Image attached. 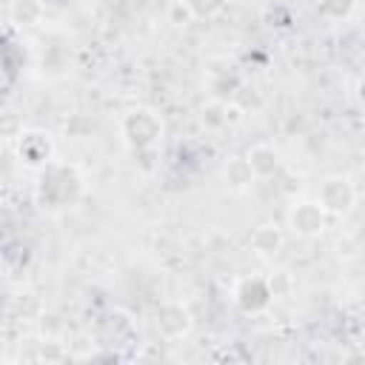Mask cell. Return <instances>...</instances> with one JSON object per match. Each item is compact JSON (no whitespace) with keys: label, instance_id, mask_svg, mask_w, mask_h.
Masks as SVG:
<instances>
[{"label":"cell","instance_id":"cell-1","mask_svg":"<svg viewBox=\"0 0 365 365\" xmlns=\"http://www.w3.org/2000/svg\"><path fill=\"white\" fill-rule=\"evenodd\" d=\"M123 131H125V137H128V143L131 145H137V148H148V145H154V140L160 137V131H163V125H160V120L151 114V111H131L125 120H123Z\"/></svg>","mask_w":365,"mask_h":365},{"label":"cell","instance_id":"cell-2","mask_svg":"<svg viewBox=\"0 0 365 365\" xmlns=\"http://www.w3.org/2000/svg\"><path fill=\"white\" fill-rule=\"evenodd\" d=\"M288 225L302 237H314L325 228V208L317 205V202H299V205L291 208Z\"/></svg>","mask_w":365,"mask_h":365},{"label":"cell","instance_id":"cell-3","mask_svg":"<svg viewBox=\"0 0 365 365\" xmlns=\"http://www.w3.org/2000/svg\"><path fill=\"white\" fill-rule=\"evenodd\" d=\"M319 205L325 211H348L354 205V188L345 177H331L322 182L319 191Z\"/></svg>","mask_w":365,"mask_h":365},{"label":"cell","instance_id":"cell-4","mask_svg":"<svg viewBox=\"0 0 365 365\" xmlns=\"http://www.w3.org/2000/svg\"><path fill=\"white\" fill-rule=\"evenodd\" d=\"M271 285L259 277H251V279H242V285L237 288V302L245 308V311H259L271 302Z\"/></svg>","mask_w":365,"mask_h":365},{"label":"cell","instance_id":"cell-5","mask_svg":"<svg viewBox=\"0 0 365 365\" xmlns=\"http://www.w3.org/2000/svg\"><path fill=\"white\" fill-rule=\"evenodd\" d=\"M157 328H160L165 336L177 339V336H182V334H188L191 317H188V311H185L182 305H165V308L157 314Z\"/></svg>","mask_w":365,"mask_h":365},{"label":"cell","instance_id":"cell-6","mask_svg":"<svg viewBox=\"0 0 365 365\" xmlns=\"http://www.w3.org/2000/svg\"><path fill=\"white\" fill-rule=\"evenodd\" d=\"M245 163L251 165L254 177H268L277 171V151L271 145H254L245 157Z\"/></svg>","mask_w":365,"mask_h":365},{"label":"cell","instance_id":"cell-7","mask_svg":"<svg viewBox=\"0 0 365 365\" xmlns=\"http://www.w3.org/2000/svg\"><path fill=\"white\" fill-rule=\"evenodd\" d=\"M20 157L31 165H40L48 160V140L43 134H26L20 140Z\"/></svg>","mask_w":365,"mask_h":365},{"label":"cell","instance_id":"cell-8","mask_svg":"<svg viewBox=\"0 0 365 365\" xmlns=\"http://www.w3.org/2000/svg\"><path fill=\"white\" fill-rule=\"evenodd\" d=\"M43 17L40 0H11V20L17 26H34Z\"/></svg>","mask_w":365,"mask_h":365},{"label":"cell","instance_id":"cell-9","mask_svg":"<svg viewBox=\"0 0 365 365\" xmlns=\"http://www.w3.org/2000/svg\"><path fill=\"white\" fill-rule=\"evenodd\" d=\"M251 245H254V251H259V254H277V248L282 245V237H279V231H277L274 225H262V228L254 231Z\"/></svg>","mask_w":365,"mask_h":365},{"label":"cell","instance_id":"cell-10","mask_svg":"<svg viewBox=\"0 0 365 365\" xmlns=\"http://www.w3.org/2000/svg\"><path fill=\"white\" fill-rule=\"evenodd\" d=\"M225 180H228L234 188H245V185L254 180V171H251V165H248L242 157H234V160L225 165Z\"/></svg>","mask_w":365,"mask_h":365},{"label":"cell","instance_id":"cell-11","mask_svg":"<svg viewBox=\"0 0 365 365\" xmlns=\"http://www.w3.org/2000/svg\"><path fill=\"white\" fill-rule=\"evenodd\" d=\"M185 6L191 9L194 17H214L225 6V0H185Z\"/></svg>","mask_w":365,"mask_h":365},{"label":"cell","instance_id":"cell-12","mask_svg":"<svg viewBox=\"0 0 365 365\" xmlns=\"http://www.w3.org/2000/svg\"><path fill=\"white\" fill-rule=\"evenodd\" d=\"M191 17H194V14H191V9L185 6V0H174V3L168 6V23H174V26H185Z\"/></svg>","mask_w":365,"mask_h":365},{"label":"cell","instance_id":"cell-13","mask_svg":"<svg viewBox=\"0 0 365 365\" xmlns=\"http://www.w3.org/2000/svg\"><path fill=\"white\" fill-rule=\"evenodd\" d=\"M331 6H336V9L331 11V17H345V14L354 9V0H322V3H319L322 11H328Z\"/></svg>","mask_w":365,"mask_h":365},{"label":"cell","instance_id":"cell-14","mask_svg":"<svg viewBox=\"0 0 365 365\" xmlns=\"http://www.w3.org/2000/svg\"><path fill=\"white\" fill-rule=\"evenodd\" d=\"M17 128H20L17 117H14L11 111H3V114H0V137H14Z\"/></svg>","mask_w":365,"mask_h":365}]
</instances>
